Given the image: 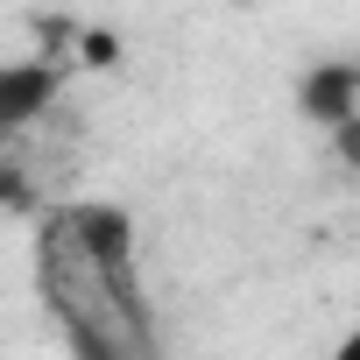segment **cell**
I'll return each mask as SVG.
<instances>
[{
	"instance_id": "3",
	"label": "cell",
	"mask_w": 360,
	"mask_h": 360,
	"mask_svg": "<svg viewBox=\"0 0 360 360\" xmlns=\"http://www.w3.org/2000/svg\"><path fill=\"white\" fill-rule=\"evenodd\" d=\"M57 92V64H8L0 71V120L8 127H29Z\"/></svg>"
},
{
	"instance_id": "1",
	"label": "cell",
	"mask_w": 360,
	"mask_h": 360,
	"mask_svg": "<svg viewBox=\"0 0 360 360\" xmlns=\"http://www.w3.org/2000/svg\"><path fill=\"white\" fill-rule=\"evenodd\" d=\"M36 290L71 360H162L127 205L85 198V205L50 212L36 233Z\"/></svg>"
},
{
	"instance_id": "2",
	"label": "cell",
	"mask_w": 360,
	"mask_h": 360,
	"mask_svg": "<svg viewBox=\"0 0 360 360\" xmlns=\"http://www.w3.org/2000/svg\"><path fill=\"white\" fill-rule=\"evenodd\" d=\"M297 106H304V120H318V127H353L360 120V64H311L304 78H297Z\"/></svg>"
},
{
	"instance_id": "4",
	"label": "cell",
	"mask_w": 360,
	"mask_h": 360,
	"mask_svg": "<svg viewBox=\"0 0 360 360\" xmlns=\"http://www.w3.org/2000/svg\"><path fill=\"white\" fill-rule=\"evenodd\" d=\"M325 360H360V325H353V332H346V339H339V346H332Z\"/></svg>"
}]
</instances>
